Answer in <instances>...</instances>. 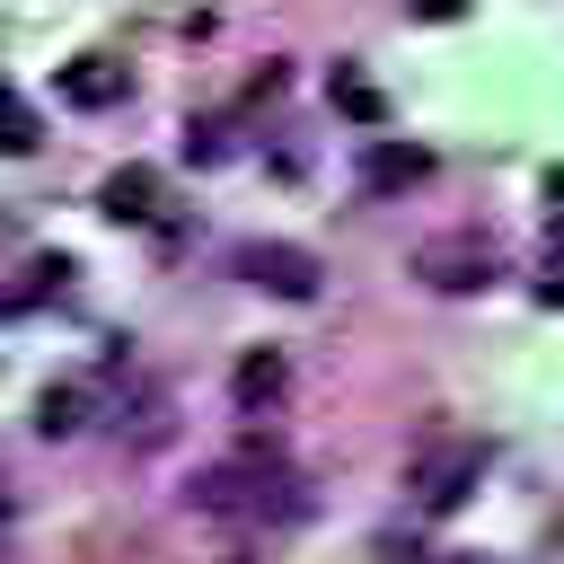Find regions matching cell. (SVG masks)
<instances>
[{"mask_svg":"<svg viewBox=\"0 0 564 564\" xmlns=\"http://www.w3.org/2000/svg\"><path fill=\"white\" fill-rule=\"evenodd\" d=\"M229 388H238V414H256V405H273V397L291 388V361H282V352H247V361L229 370Z\"/></svg>","mask_w":564,"mask_h":564,"instance_id":"cell-9","label":"cell"},{"mask_svg":"<svg viewBox=\"0 0 564 564\" xmlns=\"http://www.w3.org/2000/svg\"><path fill=\"white\" fill-rule=\"evenodd\" d=\"M238 273L256 291H273V300H317V256L291 247V238H247L238 247Z\"/></svg>","mask_w":564,"mask_h":564,"instance_id":"cell-5","label":"cell"},{"mask_svg":"<svg viewBox=\"0 0 564 564\" xmlns=\"http://www.w3.org/2000/svg\"><path fill=\"white\" fill-rule=\"evenodd\" d=\"M538 300H564V264H555V282H538Z\"/></svg>","mask_w":564,"mask_h":564,"instance_id":"cell-11","label":"cell"},{"mask_svg":"<svg viewBox=\"0 0 564 564\" xmlns=\"http://www.w3.org/2000/svg\"><path fill=\"white\" fill-rule=\"evenodd\" d=\"M88 405H97L88 379H53V388H35V432H44V441H70V432L88 423Z\"/></svg>","mask_w":564,"mask_h":564,"instance_id":"cell-8","label":"cell"},{"mask_svg":"<svg viewBox=\"0 0 564 564\" xmlns=\"http://www.w3.org/2000/svg\"><path fill=\"white\" fill-rule=\"evenodd\" d=\"M432 176V150L414 141H370L361 150V194H397V185H423Z\"/></svg>","mask_w":564,"mask_h":564,"instance_id":"cell-7","label":"cell"},{"mask_svg":"<svg viewBox=\"0 0 564 564\" xmlns=\"http://www.w3.org/2000/svg\"><path fill=\"white\" fill-rule=\"evenodd\" d=\"M185 511L220 520V529H300L308 520V485L273 458V449H247V458H220L185 485Z\"/></svg>","mask_w":564,"mask_h":564,"instance_id":"cell-1","label":"cell"},{"mask_svg":"<svg viewBox=\"0 0 564 564\" xmlns=\"http://www.w3.org/2000/svg\"><path fill=\"white\" fill-rule=\"evenodd\" d=\"M97 212H106L115 229H150V238H176V229H185L159 167H115V176L97 185Z\"/></svg>","mask_w":564,"mask_h":564,"instance_id":"cell-2","label":"cell"},{"mask_svg":"<svg viewBox=\"0 0 564 564\" xmlns=\"http://www.w3.org/2000/svg\"><path fill=\"white\" fill-rule=\"evenodd\" d=\"M476 476H485V441H432L414 467H405V485H414V511H458L467 494H476Z\"/></svg>","mask_w":564,"mask_h":564,"instance_id":"cell-3","label":"cell"},{"mask_svg":"<svg viewBox=\"0 0 564 564\" xmlns=\"http://www.w3.org/2000/svg\"><path fill=\"white\" fill-rule=\"evenodd\" d=\"M414 282H432V291H485L494 282V238H476V229L423 238L414 247Z\"/></svg>","mask_w":564,"mask_h":564,"instance_id":"cell-4","label":"cell"},{"mask_svg":"<svg viewBox=\"0 0 564 564\" xmlns=\"http://www.w3.org/2000/svg\"><path fill=\"white\" fill-rule=\"evenodd\" d=\"M123 88H132V70H123L115 53H79V62H62V70H53V97H62V106H79V115L123 106Z\"/></svg>","mask_w":564,"mask_h":564,"instance_id":"cell-6","label":"cell"},{"mask_svg":"<svg viewBox=\"0 0 564 564\" xmlns=\"http://www.w3.org/2000/svg\"><path fill=\"white\" fill-rule=\"evenodd\" d=\"M0 123H9V132H0L9 150H35V106H26V97H0Z\"/></svg>","mask_w":564,"mask_h":564,"instance_id":"cell-10","label":"cell"}]
</instances>
